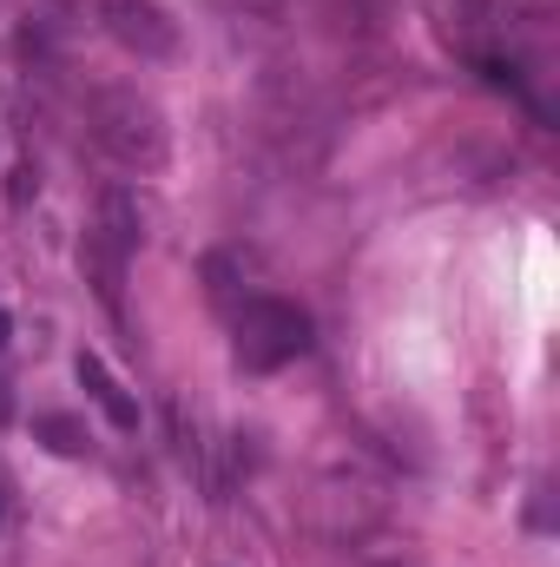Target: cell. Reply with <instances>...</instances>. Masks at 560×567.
<instances>
[{
	"instance_id": "ba28073f",
	"label": "cell",
	"mask_w": 560,
	"mask_h": 567,
	"mask_svg": "<svg viewBox=\"0 0 560 567\" xmlns=\"http://www.w3.org/2000/svg\"><path fill=\"white\" fill-rule=\"evenodd\" d=\"M33 435H46L53 455H86V429L73 416H33Z\"/></svg>"
},
{
	"instance_id": "8992f818",
	"label": "cell",
	"mask_w": 560,
	"mask_h": 567,
	"mask_svg": "<svg viewBox=\"0 0 560 567\" xmlns=\"http://www.w3.org/2000/svg\"><path fill=\"white\" fill-rule=\"evenodd\" d=\"M80 383H86V396H93V403L113 416V429H139V403H133V396L113 383V370H106L93 350H80Z\"/></svg>"
},
{
	"instance_id": "5b68a950",
	"label": "cell",
	"mask_w": 560,
	"mask_h": 567,
	"mask_svg": "<svg viewBox=\"0 0 560 567\" xmlns=\"http://www.w3.org/2000/svg\"><path fill=\"white\" fill-rule=\"evenodd\" d=\"M93 238H100L106 251H120L126 265L139 258V245H145V218H139V198H133L126 185H106V192H100V218H93Z\"/></svg>"
},
{
	"instance_id": "277c9868",
	"label": "cell",
	"mask_w": 560,
	"mask_h": 567,
	"mask_svg": "<svg viewBox=\"0 0 560 567\" xmlns=\"http://www.w3.org/2000/svg\"><path fill=\"white\" fill-rule=\"evenodd\" d=\"M428 13L435 33L468 60H488V47L508 40V0H428Z\"/></svg>"
},
{
	"instance_id": "3957f363",
	"label": "cell",
	"mask_w": 560,
	"mask_h": 567,
	"mask_svg": "<svg viewBox=\"0 0 560 567\" xmlns=\"http://www.w3.org/2000/svg\"><path fill=\"white\" fill-rule=\"evenodd\" d=\"M100 27L139 60H172L178 53V27L158 0H100Z\"/></svg>"
},
{
	"instance_id": "52a82bcc",
	"label": "cell",
	"mask_w": 560,
	"mask_h": 567,
	"mask_svg": "<svg viewBox=\"0 0 560 567\" xmlns=\"http://www.w3.org/2000/svg\"><path fill=\"white\" fill-rule=\"evenodd\" d=\"M80 258H86V278H93V290H100V303H106L113 317H126V258L106 251L93 231H86V251H80Z\"/></svg>"
},
{
	"instance_id": "6da1fadb",
	"label": "cell",
	"mask_w": 560,
	"mask_h": 567,
	"mask_svg": "<svg viewBox=\"0 0 560 567\" xmlns=\"http://www.w3.org/2000/svg\"><path fill=\"white\" fill-rule=\"evenodd\" d=\"M86 133L126 172H158L165 165V113L145 100L139 86H100L86 100Z\"/></svg>"
},
{
	"instance_id": "7a4b0ae2",
	"label": "cell",
	"mask_w": 560,
	"mask_h": 567,
	"mask_svg": "<svg viewBox=\"0 0 560 567\" xmlns=\"http://www.w3.org/2000/svg\"><path fill=\"white\" fill-rule=\"evenodd\" d=\"M231 350L245 370H283L310 350V317L290 303V297H245L231 310Z\"/></svg>"
}]
</instances>
